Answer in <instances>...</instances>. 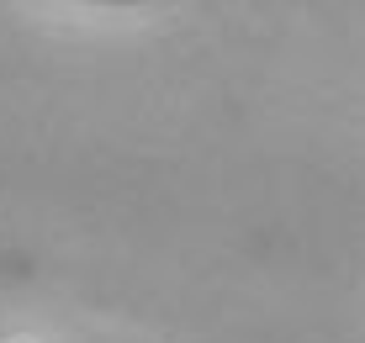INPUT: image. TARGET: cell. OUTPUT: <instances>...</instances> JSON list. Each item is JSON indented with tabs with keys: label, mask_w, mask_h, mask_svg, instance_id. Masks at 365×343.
<instances>
[{
	"label": "cell",
	"mask_w": 365,
	"mask_h": 343,
	"mask_svg": "<svg viewBox=\"0 0 365 343\" xmlns=\"http://www.w3.org/2000/svg\"><path fill=\"white\" fill-rule=\"evenodd\" d=\"M91 6H143V0H91Z\"/></svg>",
	"instance_id": "6da1fadb"
}]
</instances>
